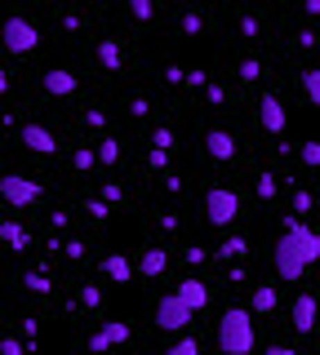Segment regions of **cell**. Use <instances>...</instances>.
Wrapping results in <instances>:
<instances>
[{
    "mask_svg": "<svg viewBox=\"0 0 320 355\" xmlns=\"http://www.w3.org/2000/svg\"><path fill=\"white\" fill-rule=\"evenodd\" d=\"M245 249H249L245 240H240V236H231V240H223V244H218V258H227V262H231V258H240Z\"/></svg>",
    "mask_w": 320,
    "mask_h": 355,
    "instance_id": "obj_21",
    "label": "cell"
},
{
    "mask_svg": "<svg viewBox=\"0 0 320 355\" xmlns=\"http://www.w3.org/2000/svg\"><path fill=\"white\" fill-rule=\"evenodd\" d=\"M18 142H23L27 151H36V155H53V151H58V138H53L45 125H23V129H18Z\"/></svg>",
    "mask_w": 320,
    "mask_h": 355,
    "instance_id": "obj_8",
    "label": "cell"
},
{
    "mask_svg": "<svg viewBox=\"0 0 320 355\" xmlns=\"http://www.w3.org/2000/svg\"><path fill=\"white\" fill-rule=\"evenodd\" d=\"M147 111H151L147 98H134V103H129V116H147Z\"/></svg>",
    "mask_w": 320,
    "mask_h": 355,
    "instance_id": "obj_40",
    "label": "cell"
},
{
    "mask_svg": "<svg viewBox=\"0 0 320 355\" xmlns=\"http://www.w3.org/2000/svg\"><path fill=\"white\" fill-rule=\"evenodd\" d=\"M303 9H307V14H316V18H320V0H303Z\"/></svg>",
    "mask_w": 320,
    "mask_h": 355,
    "instance_id": "obj_43",
    "label": "cell"
},
{
    "mask_svg": "<svg viewBox=\"0 0 320 355\" xmlns=\"http://www.w3.org/2000/svg\"><path fill=\"white\" fill-rule=\"evenodd\" d=\"M240 31H245V36H258V18L245 14V18H240Z\"/></svg>",
    "mask_w": 320,
    "mask_h": 355,
    "instance_id": "obj_38",
    "label": "cell"
},
{
    "mask_svg": "<svg viewBox=\"0 0 320 355\" xmlns=\"http://www.w3.org/2000/svg\"><path fill=\"white\" fill-rule=\"evenodd\" d=\"M120 200H125V187L107 182V187H103V205H120Z\"/></svg>",
    "mask_w": 320,
    "mask_h": 355,
    "instance_id": "obj_26",
    "label": "cell"
},
{
    "mask_svg": "<svg viewBox=\"0 0 320 355\" xmlns=\"http://www.w3.org/2000/svg\"><path fill=\"white\" fill-rule=\"evenodd\" d=\"M183 31H187V36H196V31H201V14H183Z\"/></svg>",
    "mask_w": 320,
    "mask_h": 355,
    "instance_id": "obj_34",
    "label": "cell"
},
{
    "mask_svg": "<svg viewBox=\"0 0 320 355\" xmlns=\"http://www.w3.org/2000/svg\"><path fill=\"white\" fill-rule=\"evenodd\" d=\"M174 297H178V302H183V306H187V311L196 315V311H205V302H209V288H205L201 280H183V284H178V293H174Z\"/></svg>",
    "mask_w": 320,
    "mask_h": 355,
    "instance_id": "obj_10",
    "label": "cell"
},
{
    "mask_svg": "<svg viewBox=\"0 0 320 355\" xmlns=\"http://www.w3.org/2000/svg\"><path fill=\"white\" fill-rule=\"evenodd\" d=\"M258 196H262V200H271V196H276V178H271V173H262V178H258Z\"/></svg>",
    "mask_w": 320,
    "mask_h": 355,
    "instance_id": "obj_30",
    "label": "cell"
},
{
    "mask_svg": "<svg viewBox=\"0 0 320 355\" xmlns=\"http://www.w3.org/2000/svg\"><path fill=\"white\" fill-rule=\"evenodd\" d=\"M209 103L223 107V103H227V89H223V85H209Z\"/></svg>",
    "mask_w": 320,
    "mask_h": 355,
    "instance_id": "obj_36",
    "label": "cell"
},
{
    "mask_svg": "<svg viewBox=\"0 0 320 355\" xmlns=\"http://www.w3.org/2000/svg\"><path fill=\"white\" fill-rule=\"evenodd\" d=\"M276 302H280V297H276L271 284H258V288H253V311H258V315H271Z\"/></svg>",
    "mask_w": 320,
    "mask_h": 355,
    "instance_id": "obj_17",
    "label": "cell"
},
{
    "mask_svg": "<svg viewBox=\"0 0 320 355\" xmlns=\"http://www.w3.org/2000/svg\"><path fill=\"white\" fill-rule=\"evenodd\" d=\"M0 40H5L9 53H31L40 44V31H36V22H27V18H5Z\"/></svg>",
    "mask_w": 320,
    "mask_h": 355,
    "instance_id": "obj_4",
    "label": "cell"
},
{
    "mask_svg": "<svg viewBox=\"0 0 320 355\" xmlns=\"http://www.w3.org/2000/svg\"><path fill=\"white\" fill-rule=\"evenodd\" d=\"M183 85H192V89H201V85H209V76H205V71H187V76H183Z\"/></svg>",
    "mask_w": 320,
    "mask_h": 355,
    "instance_id": "obj_35",
    "label": "cell"
},
{
    "mask_svg": "<svg viewBox=\"0 0 320 355\" xmlns=\"http://www.w3.org/2000/svg\"><path fill=\"white\" fill-rule=\"evenodd\" d=\"M320 258V236L312 227H303V222H289V227L280 231V240H276V275L280 280H303V271Z\"/></svg>",
    "mask_w": 320,
    "mask_h": 355,
    "instance_id": "obj_1",
    "label": "cell"
},
{
    "mask_svg": "<svg viewBox=\"0 0 320 355\" xmlns=\"http://www.w3.org/2000/svg\"><path fill=\"white\" fill-rule=\"evenodd\" d=\"M303 94H307L312 107H320V67H316V71H303Z\"/></svg>",
    "mask_w": 320,
    "mask_h": 355,
    "instance_id": "obj_19",
    "label": "cell"
},
{
    "mask_svg": "<svg viewBox=\"0 0 320 355\" xmlns=\"http://www.w3.org/2000/svg\"><path fill=\"white\" fill-rule=\"evenodd\" d=\"M151 142H156V151H169L174 147V129H156V133H151Z\"/></svg>",
    "mask_w": 320,
    "mask_h": 355,
    "instance_id": "obj_27",
    "label": "cell"
},
{
    "mask_svg": "<svg viewBox=\"0 0 320 355\" xmlns=\"http://www.w3.org/2000/svg\"><path fill=\"white\" fill-rule=\"evenodd\" d=\"M165 266H169V253H165V249H142V258H138L142 275H160Z\"/></svg>",
    "mask_w": 320,
    "mask_h": 355,
    "instance_id": "obj_15",
    "label": "cell"
},
{
    "mask_svg": "<svg viewBox=\"0 0 320 355\" xmlns=\"http://www.w3.org/2000/svg\"><path fill=\"white\" fill-rule=\"evenodd\" d=\"M303 164H320V142H303Z\"/></svg>",
    "mask_w": 320,
    "mask_h": 355,
    "instance_id": "obj_31",
    "label": "cell"
},
{
    "mask_svg": "<svg viewBox=\"0 0 320 355\" xmlns=\"http://www.w3.org/2000/svg\"><path fill=\"white\" fill-rule=\"evenodd\" d=\"M289 324H294L298 333H312V329L320 324V302H316L312 293L294 297V306H289Z\"/></svg>",
    "mask_w": 320,
    "mask_h": 355,
    "instance_id": "obj_7",
    "label": "cell"
},
{
    "mask_svg": "<svg viewBox=\"0 0 320 355\" xmlns=\"http://www.w3.org/2000/svg\"><path fill=\"white\" fill-rule=\"evenodd\" d=\"M165 160H169V151H156V147H151V169H165Z\"/></svg>",
    "mask_w": 320,
    "mask_h": 355,
    "instance_id": "obj_42",
    "label": "cell"
},
{
    "mask_svg": "<svg viewBox=\"0 0 320 355\" xmlns=\"http://www.w3.org/2000/svg\"><path fill=\"white\" fill-rule=\"evenodd\" d=\"M205 151L214 155V160H231V155H236V138H231L227 129H209L205 133Z\"/></svg>",
    "mask_w": 320,
    "mask_h": 355,
    "instance_id": "obj_11",
    "label": "cell"
},
{
    "mask_svg": "<svg viewBox=\"0 0 320 355\" xmlns=\"http://www.w3.org/2000/svg\"><path fill=\"white\" fill-rule=\"evenodd\" d=\"M205 218L214 222V227H231V222L240 218V196L231 191V187H214V191L205 196Z\"/></svg>",
    "mask_w": 320,
    "mask_h": 355,
    "instance_id": "obj_3",
    "label": "cell"
},
{
    "mask_svg": "<svg viewBox=\"0 0 320 355\" xmlns=\"http://www.w3.org/2000/svg\"><path fill=\"white\" fill-rule=\"evenodd\" d=\"M76 71H62V67H49L45 71V94H53V98H62V94H76Z\"/></svg>",
    "mask_w": 320,
    "mask_h": 355,
    "instance_id": "obj_13",
    "label": "cell"
},
{
    "mask_svg": "<svg viewBox=\"0 0 320 355\" xmlns=\"http://www.w3.org/2000/svg\"><path fill=\"white\" fill-rule=\"evenodd\" d=\"M267 355H298V351H289V347H267Z\"/></svg>",
    "mask_w": 320,
    "mask_h": 355,
    "instance_id": "obj_44",
    "label": "cell"
},
{
    "mask_svg": "<svg viewBox=\"0 0 320 355\" xmlns=\"http://www.w3.org/2000/svg\"><path fill=\"white\" fill-rule=\"evenodd\" d=\"M312 205H316V200L307 196L303 187H298V191H294V214H307V209H312Z\"/></svg>",
    "mask_w": 320,
    "mask_h": 355,
    "instance_id": "obj_29",
    "label": "cell"
},
{
    "mask_svg": "<svg viewBox=\"0 0 320 355\" xmlns=\"http://www.w3.org/2000/svg\"><path fill=\"white\" fill-rule=\"evenodd\" d=\"M169 355H201V342H196V338H178L169 347Z\"/></svg>",
    "mask_w": 320,
    "mask_h": 355,
    "instance_id": "obj_22",
    "label": "cell"
},
{
    "mask_svg": "<svg viewBox=\"0 0 320 355\" xmlns=\"http://www.w3.org/2000/svg\"><path fill=\"white\" fill-rule=\"evenodd\" d=\"M23 284L31 288V293H49V288H53V284H49V280H45V275H40V271H31V275H27Z\"/></svg>",
    "mask_w": 320,
    "mask_h": 355,
    "instance_id": "obj_24",
    "label": "cell"
},
{
    "mask_svg": "<svg viewBox=\"0 0 320 355\" xmlns=\"http://www.w3.org/2000/svg\"><path fill=\"white\" fill-rule=\"evenodd\" d=\"M258 120H262V129H267V133H280L285 129V107H280V98H262V103H258Z\"/></svg>",
    "mask_w": 320,
    "mask_h": 355,
    "instance_id": "obj_12",
    "label": "cell"
},
{
    "mask_svg": "<svg viewBox=\"0 0 320 355\" xmlns=\"http://www.w3.org/2000/svg\"><path fill=\"white\" fill-rule=\"evenodd\" d=\"M94 160L116 164V160H120V142H116V138H103V142H98V151H94Z\"/></svg>",
    "mask_w": 320,
    "mask_h": 355,
    "instance_id": "obj_20",
    "label": "cell"
},
{
    "mask_svg": "<svg viewBox=\"0 0 320 355\" xmlns=\"http://www.w3.org/2000/svg\"><path fill=\"white\" fill-rule=\"evenodd\" d=\"M103 271H107V280L129 284V275H134V262H129L125 253H107V258H103Z\"/></svg>",
    "mask_w": 320,
    "mask_h": 355,
    "instance_id": "obj_14",
    "label": "cell"
},
{
    "mask_svg": "<svg viewBox=\"0 0 320 355\" xmlns=\"http://www.w3.org/2000/svg\"><path fill=\"white\" fill-rule=\"evenodd\" d=\"M85 120H90V129H103V125H107L103 111H85Z\"/></svg>",
    "mask_w": 320,
    "mask_h": 355,
    "instance_id": "obj_41",
    "label": "cell"
},
{
    "mask_svg": "<svg viewBox=\"0 0 320 355\" xmlns=\"http://www.w3.org/2000/svg\"><path fill=\"white\" fill-rule=\"evenodd\" d=\"M183 76H187L183 67H165V80H169V85H183Z\"/></svg>",
    "mask_w": 320,
    "mask_h": 355,
    "instance_id": "obj_39",
    "label": "cell"
},
{
    "mask_svg": "<svg viewBox=\"0 0 320 355\" xmlns=\"http://www.w3.org/2000/svg\"><path fill=\"white\" fill-rule=\"evenodd\" d=\"M253 311L231 306L223 320H218V351L223 355H249L253 351Z\"/></svg>",
    "mask_w": 320,
    "mask_h": 355,
    "instance_id": "obj_2",
    "label": "cell"
},
{
    "mask_svg": "<svg viewBox=\"0 0 320 355\" xmlns=\"http://www.w3.org/2000/svg\"><path fill=\"white\" fill-rule=\"evenodd\" d=\"M192 311H187L183 302H178V297H160V302H156V329H165V333H183L187 324H192Z\"/></svg>",
    "mask_w": 320,
    "mask_h": 355,
    "instance_id": "obj_6",
    "label": "cell"
},
{
    "mask_svg": "<svg viewBox=\"0 0 320 355\" xmlns=\"http://www.w3.org/2000/svg\"><path fill=\"white\" fill-rule=\"evenodd\" d=\"M258 71H262L258 58H245V62H240V80H258Z\"/></svg>",
    "mask_w": 320,
    "mask_h": 355,
    "instance_id": "obj_25",
    "label": "cell"
},
{
    "mask_svg": "<svg viewBox=\"0 0 320 355\" xmlns=\"http://www.w3.org/2000/svg\"><path fill=\"white\" fill-rule=\"evenodd\" d=\"M62 253H67V258H85V244L81 240H67V244H62Z\"/></svg>",
    "mask_w": 320,
    "mask_h": 355,
    "instance_id": "obj_37",
    "label": "cell"
},
{
    "mask_svg": "<svg viewBox=\"0 0 320 355\" xmlns=\"http://www.w3.org/2000/svg\"><path fill=\"white\" fill-rule=\"evenodd\" d=\"M116 342H129V324H125V320H112V324L98 329L94 338H90V351H94V355H103V351H112Z\"/></svg>",
    "mask_w": 320,
    "mask_h": 355,
    "instance_id": "obj_9",
    "label": "cell"
},
{
    "mask_svg": "<svg viewBox=\"0 0 320 355\" xmlns=\"http://www.w3.org/2000/svg\"><path fill=\"white\" fill-rule=\"evenodd\" d=\"M0 240H5L9 249H27V231L18 227V222H0Z\"/></svg>",
    "mask_w": 320,
    "mask_h": 355,
    "instance_id": "obj_18",
    "label": "cell"
},
{
    "mask_svg": "<svg viewBox=\"0 0 320 355\" xmlns=\"http://www.w3.org/2000/svg\"><path fill=\"white\" fill-rule=\"evenodd\" d=\"M129 14H134V18H142V22H147L151 14H156V5H151V0H129Z\"/></svg>",
    "mask_w": 320,
    "mask_h": 355,
    "instance_id": "obj_23",
    "label": "cell"
},
{
    "mask_svg": "<svg viewBox=\"0 0 320 355\" xmlns=\"http://www.w3.org/2000/svg\"><path fill=\"white\" fill-rule=\"evenodd\" d=\"M0 355H27V347L18 338H0Z\"/></svg>",
    "mask_w": 320,
    "mask_h": 355,
    "instance_id": "obj_28",
    "label": "cell"
},
{
    "mask_svg": "<svg viewBox=\"0 0 320 355\" xmlns=\"http://www.w3.org/2000/svg\"><path fill=\"white\" fill-rule=\"evenodd\" d=\"M71 164H76V169H90V164H94V151H90V147H81V151L71 155Z\"/></svg>",
    "mask_w": 320,
    "mask_h": 355,
    "instance_id": "obj_32",
    "label": "cell"
},
{
    "mask_svg": "<svg viewBox=\"0 0 320 355\" xmlns=\"http://www.w3.org/2000/svg\"><path fill=\"white\" fill-rule=\"evenodd\" d=\"M98 62H103L107 71H120V67H125V49H120L116 40H103L98 44Z\"/></svg>",
    "mask_w": 320,
    "mask_h": 355,
    "instance_id": "obj_16",
    "label": "cell"
},
{
    "mask_svg": "<svg viewBox=\"0 0 320 355\" xmlns=\"http://www.w3.org/2000/svg\"><path fill=\"white\" fill-rule=\"evenodd\" d=\"M5 89H9V76H5V71H0V94H5Z\"/></svg>",
    "mask_w": 320,
    "mask_h": 355,
    "instance_id": "obj_45",
    "label": "cell"
},
{
    "mask_svg": "<svg viewBox=\"0 0 320 355\" xmlns=\"http://www.w3.org/2000/svg\"><path fill=\"white\" fill-rule=\"evenodd\" d=\"M0 196H5L14 209H27V205H36V200H40V182L18 178V173H5V178H0Z\"/></svg>",
    "mask_w": 320,
    "mask_h": 355,
    "instance_id": "obj_5",
    "label": "cell"
},
{
    "mask_svg": "<svg viewBox=\"0 0 320 355\" xmlns=\"http://www.w3.org/2000/svg\"><path fill=\"white\" fill-rule=\"evenodd\" d=\"M81 302H85V306H98V302H103V293H98L94 284H85V288H81Z\"/></svg>",
    "mask_w": 320,
    "mask_h": 355,
    "instance_id": "obj_33",
    "label": "cell"
}]
</instances>
